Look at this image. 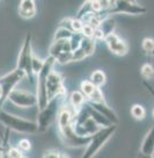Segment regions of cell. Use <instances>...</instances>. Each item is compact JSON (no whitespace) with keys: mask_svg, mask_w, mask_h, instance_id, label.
<instances>
[{"mask_svg":"<svg viewBox=\"0 0 154 158\" xmlns=\"http://www.w3.org/2000/svg\"><path fill=\"white\" fill-rule=\"evenodd\" d=\"M18 13L22 19H31L36 15V2L33 0H22L19 2Z\"/></svg>","mask_w":154,"mask_h":158,"instance_id":"14","label":"cell"},{"mask_svg":"<svg viewBox=\"0 0 154 158\" xmlns=\"http://www.w3.org/2000/svg\"><path fill=\"white\" fill-rule=\"evenodd\" d=\"M87 57V55L85 54V51L81 48H79L78 50L73 51V62H79V60H82L84 58Z\"/></svg>","mask_w":154,"mask_h":158,"instance_id":"31","label":"cell"},{"mask_svg":"<svg viewBox=\"0 0 154 158\" xmlns=\"http://www.w3.org/2000/svg\"><path fill=\"white\" fill-rule=\"evenodd\" d=\"M137 158H154V157L151 156V155H145V153H143L141 151H139V152L137 153Z\"/></svg>","mask_w":154,"mask_h":158,"instance_id":"35","label":"cell"},{"mask_svg":"<svg viewBox=\"0 0 154 158\" xmlns=\"http://www.w3.org/2000/svg\"><path fill=\"white\" fill-rule=\"evenodd\" d=\"M46 93L48 100L51 101L56 98H63L66 94V89L64 85V76L59 72L52 71L48 77L46 83Z\"/></svg>","mask_w":154,"mask_h":158,"instance_id":"8","label":"cell"},{"mask_svg":"<svg viewBox=\"0 0 154 158\" xmlns=\"http://www.w3.org/2000/svg\"><path fill=\"white\" fill-rule=\"evenodd\" d=\"M60 152H58L57 150H46L44 153H43V158H59Z\"/></svg>","mask_w":154,"mask_h":158,"instance_id":"32","label":"cell"},{"mask_svg":"<svg viewBox=\"0 0 154 158\" xmlns=\"http://www.w3.org/2000/svg\"><path fill=\"white\" fill-rule=\"evenodd\" d=\"M144 85L146 86V89L149 91V93H151L154 97V87H153V86H151V85L148 84V81H147L146 79H144Z\"/></svg>","mask_w":154,"mask_h":158,"instance_id":"34","label":"cell"},{"mask_svg":"<svg viewBox=\"0 0 154 158\" xmlns=\"http://www.w3.org/2000/svg\"><path fill=\"white\" fill-rule=\"evenodd\" d=\"M85 106H86V109H87V112L89 114V116L96 122V124L99 126L100 128H107V127L113 126V123L110 122L108 118H105V115H102V114L100 113V112H97V110H95L88 102L85 105Z\"/></svg>","mask_w":154,"mask_h":158,"instance_id":"15","label":"cell"},{"mask_svg":"<svg viewBox=\"0 0 154 158\" xmlns=\"http://www.w3.org/2000/svg\"><path fill=\"white\" fill-rule=\"evenodd\" d=\"M80 48L84 50L87 56H92L95 51V40L89 39V37H84Z\"/></svg>","mask_w":154,"mask_h":158,"instance_id":"20","label":"cell"},{"mask_svg":"<svg viewBox=\"0 0 154 158\" xmlns=\"http://www.w3.org/2000/svg\"><path fill=\"white\" fill-rule=\"evenodd\" d=\"M141 76L144 77L145 79H149L154 77V65L153 64H145L143 65V68H141Z\"/></svg>","mask_w":154,"mask_h":158,"instance_id":"28","label":"cell"},{"mask_svg":"<svg viewBox=\"0 0 154 158\" xmlns=\"http://www.w3.org/2000/svg\"><path fill=\"white\" fill-rule=\"evenodd\" d=\"M147 12L144 6L139 5L136 1H114V6L110 8L105 16H111L114 14H129V15H143Z\"/></svg>","mask_w":154,"mask_h":158,"instance_id":"7","label":"cell"},{"mask_svg":"<svg viewBox=\"0 0 154 158\" xmlns=\"http://www.w3.org/2000/svg\"><path fill=\"white\" fill-rule=\"evenodd\" d=\"M60 141L64 145L69 148H78V147H87L90 141V137H81L77 135L73 129V124L65 129L58 130Z\"/></svg>","mask_w":154,"mask_h":158,"instance_id":"9","label":"cell"},{"mask_svg":"<svg viewBox=\"0 0 154 158\" xmlns=\"http://www.w3.org/2000/svg\"><path fill=\"white\" fill-rule=\"evenodd\" d=\"M59 158H70L66 153H61L60 152V156H59Z\"/></svg>","mask_w":154,"mask_h":158,"instance_id":"36","label":"cell"},{"mask_svg":"<svg viewBox=\"0 0 154 158\" xmlns=\"http://www.w3.org/2000/svg\"><path fill=\"white\" fill-rule=\"evenodd\" d=\"M116 129H117V126H116V124H113V126L107 127V128L100 129L97 133L90 137L89 143H88V145L86 147L85 152L82 153V156H81L80 158H93L94 157L95 155L101 150V148L109 141V138L114 135L115 131H116Z\"/></svg>","mask_w":154,"mask_h":158,"instance_id":"3","label":"cell"},{"mask_svg":"<svg viewBox=\"0 0 154 158\" xmlns=\"http://www.w3.org/2000/svg\"><path fill=\"white\" fill-rule=\"evenodd\" d=\"M60 100H61L60 97L51 100L44 108L40 110L37 121H36L37 126H38V133L46 131L50 126L55 122V120H57L60 109H61L60 108Z\"/></svg>","mask_w":154,"mask_h":158,"instance_id":"5","label":"cell"},{"mask_svg":"<svg viewBox=\"0 0 154 158\" xmlns=\"http://www.w3.org/2000/svg\"><path fill=\"white\" fill-rule=\"evenodd\" d=\"M56 63V59L51 56H48L45 59L44 68L42 69L40 73L37 74V83H36V97H37V107L40 110L44 108L46 105L49 104L48 100V93H46V83H48V77L49 74L53 71V65Z\"/></svg>","mask_w":154,"mask_h":158,"instance_id":"2","label":"cell"},{"mask_svg":"<svg viewBox=\"0 0 154 158\" xmlns=\"http://www.w3.org/2000/svg\"><path fill=\"white\" fill-rule=\"evenodd\" d=\"M94 31H95V28H93V27H90V26H88V25H84V28L81 30V34L84 35V37L93 39Z\"/></svg>","mask_w":154,"mask_h":158,"instance_id":"30","label":"cell"},{"mask_svg":"<svg viewBox=\"0 0 154 158\" xmlns=\"http://www.w3.org/2000/svg\"><path fill=\"white\" fill-rule=\"evenodd\" d=\"M0 123L6 129L20 134H36L38 133V126L35 121L20 118L18 115L10 114L6 110H0Z\"/></svg>","mask_w":154,"mask_h":158,"instance_id":"1","label":"cell"},{"mask_svg":"<svg viewBox=\"0 0 154 158\" xmlns=\"http://www.w3.org/2000/svg\"><path fill=\"white\" fill-rule=\"evenodd\" d=\"M86 100H87V99H86V97H85L84 94L81 93L80 89L79 91H73V92L70 94V106L74 109V110H77V112H79L80 109L87 104Z\"/></svg>","mask_w":154,"mask_h":158,"instance_id":"17","label":"cell"},{"mask_svg":"<svg viewBox=\"0 0 154 158\" xmlns=\"http://www.w3.org/2000/svg\"><path fill=\"white\" fill-rule=\"evenodd\" d=\"M153 56H154V52H153Z\"/></svg>","mask_w":154,"mask_h":158,"instance_id":"39","label":"cell"},{"mask_svg":"<svg viewBox=\"0 0 154 158\" xmlns=\"http://www.w3.org/2000/svg\"><path fill=\"white\" fill-rule=\"evenodd\" d=\"M88 104H89L95 110L100 112L102 115H105V118H108L113 124H116V126L118 124L119 120H118L117 114L115 113V110L111 108V107H109V105L107 104L105 101H103V102H88Z\"/></svg>","mask_w":154,"mask_h":158,"instance_id":"12","label":"cell"},{"mask_svg":"<svg viewBox=\"0 0 154 158\" xmlns=\"http://www.w3.org/2000/svg\"><path fill=\"white\" fill-rule=\"evenodd\" d=\"M45 64V59H41L40 57H37L34 55L33 57V63H31V66H33V72H34V76H37L40 73L42 69L44 68Z\"/></svg>","mask_w":154,"mask_h":158,"instance_id":"23","label":"cell"},{"mask_svg":"<svg viewBox=\"0 0 154 158\" xmlns=\"http://www.w3.org/2000/svg\"><path fill=\"white\" fill-rule=\"evenodd\" d=\"M131 115L133 116L136 120H143L146 115V110L141 105H133L131 107Z\"/></svg>","mask_w":154,"mask_h":158,"instance_id":"22","label":"cell"},{"mask_svg":"<svg viewBox=\"0 0 154 158\" xmlns=\"http://www.w3.org/2000/svg\"><path fill=\"white\" fill-rule=\"evenodd\" d=\"M1 97H2V89L0 87V99H1Z\"/></svg>","mask_w":154,"mask_h":158,"instance_id":"37","label":"cell"},{"mask_svg":"<svg viewBox=\"0 0 154 158\" xmlns=\"http://www.w3.org/2000/svg\"><path fill=\"white\" fill-rule=\"evenodd\" d=\"M84 40V35L81 33H77V34H73L72 37L70 39V43H71V48H72V52L78 50L81 45V42Z\"/></svg>","mask_w":154,"mask_h":158,"instance_id":"24","label":"cell"},{"mask_svg":"<svg viewBox=\"0 0 154 158\" xmlns=\"http://www.w3.org/2000/svg\"><path fill=\"white\" fill-rule=\"evenodd\" d=\"M97 89H99V87H97ZM95 89H96V87L90 83L89 79H88V80H82L81 84H80V91H81V93L86 97L87 100L89 99V97L93 94V92H94Z\"/></svg>","mask_w":154,"mask_h":158,"instance_id":"21","label":"cell"},{"mask_svg":"<svg viewBox=\"0 0 154 158\" xmlns=\"http://www.w3.org/2000/svg\"><path fill=\"white\" fill-rule=\"evenodd\" d=\"M140 151L145 155H151V156L154 155V126H152L146 134L144 141L141 143Z\"/></svg>","mask_w":154,"mask_h":158,"instance_id":"16","label":"cell"},{"mask_svg":"<svg viewBox=\"0 0 154 158\" xmlns=\"http://www.w3.org/2000/svg\"><path fill=\"white\" fill-rule=\"evenodd\" d=\"M115 27H116V21L113 16H107L102 22H101V25H100V29L101 31L105 35V39L107 36H109V35L114 34V30H115Z\"/></svg>","mask_w":154,"mask_h":158,"instance_id":"18","label":"cell"},{"mask_svg":"<svg viewBox=\"0 0 154 158\" xmlns=\"http://www.w3.org/2000/svg\"><path fill=\"white\" fill-rule=\"evenodd\" d=\"M153 118H154V110H153Z\"/></svg>","mask_w":154,"mask_h":158,"instance_id":"38","label":"cell"},{"mask_svg":"<svg viewBox=\"0 0 154 158\" xmlns=\"http://www.w3.org/2000/svg\"><path fill=\"white\" fill-rule=\"evenodd\" d=\"M73 33L69 31L67 29H64V28H60L58 27V29L56 30L55 36H53V41H59V40H70L72 37Z\"/></svg>","mask_w":154,"mask_h":158,"instance_id":"25","label":"cell"},{"mask_svg":"<svg viewBox=\"0 0 154 158\" xmlns=\"http://www.w3.org/2000/svg\"><path fill=\"white\" fill-rule=\"evenodd\" d=\"M105 43L108 49L113 52V54L117 55V56H123L129 51V45L125 42L124 40H122L117 34H111L107 36L105 39Z\"/></svg>","mask_w":154,"mask_h":158,"instance_id":"11","label":"cell"},{"mask_svg":"<svg viewBox=\"0 0 154 158\" xmlns=\"http://www.w3.org/2000/svg\"><path fill=\"white\" fill-rule=\"evenodd\" d=\"M72 51L71 48L70 40H59V41H53L52 44L50 45L49 49V56L57 58L59 55H61L63 52H70Z\"/></svg>","mask_w":154,"mask_h":158,"instance_id":"13","label":"cell"},{"mask_svg":"<svg viewBox=\"0 0 154 158\" xmlns=\"http://www.w3.org/2000/svg\"><path fill=\"white\" fill-rule=\"evenodd\" d=\"M26 77V73L22 72L21 70L15 69L10 71L5 76L0 77V87L2 89V97L0 99V110H2V106L6 102V100H8L10 94L16 89V85L20 83L22 79Z\"/></svg>","mask_w":154,"mask_h":158,"instance_id":"6","label":"cell"},{"mask_svg":"<svg viewBox=\"0 0 154 158\" xmlns=\"http://www.w3.org/2000/svg\"><path fill=\"white\" fill-rule=\"evenodd\" d=\"M71 62H73V52H63L61 55H59L57 58H56V63H59L61 65L69 64Z\"/></svg>","mask_w":154,"mask_h":158,"instance_id":"27","label":"cell"},{"mask_svg":"<svg viewBox=\"0 0 154 158\" xmlns=\"http://www.w3.org/2000/svg\"><path fill=\"white\" fill-rule=\"evenodd\" d=\"M143 50L145 51V54L147 55H153L154 52V40L151 37H145L143 40Z\"/></svg>","mask_w":154,"mask_h":158,"instance_id":"26","label":"cell"},{"mask_svg":"<svg viewBox=\"0 0 154 158\" xmlns=\"http://www.w3.org/2000/svg\"><path fill=\"white\" fill-rule=\"evenodd\" d=\"M89 80L95 87L101 89V86H103V85L105 84L107 77H105V73L102 70H95V71H93L92 74H90Z\"/></svg>","mask_w":154,"mask_h":158,"instance_id":"19","label":"cell"},{"mask_svg":"<svg viewBox=\"0 0 154 158\" xmlns=\"http://www.w3.org/2000/svg\"><path fill=\"white\" fill-rule=\"evenodd\" d=\"M16 148L20 150L22 153H26L28 152L30 149H31V143H30L29 139H27V138H22L21 141H19V143L16 145Z\"/></svg>","mask_w":154,"mask_h":158,"instance_id":"29","label":"cell"},{"mask_svg":"<svg viewBox=\"0 0 154 158\" xmlns=\"http://www.w3.org/2000/svg\"><path fill=\"white\" fill-rule=\"evenodd\" d=\"M93 39H94L95 41H96V40H105V35H103V33L101 31V29H100V28H96V29H95Z\"/></svg>","mask_w":154,"mask_h":158,"instance_id":"33","label":"cell"},{"mask_svg":"<svg viewBox=\"0 0 154 158\" xmlns=\"http://www.w3.org/2000/svg\"><path fill=\"white\" fill-rule=\"evenodd\" d=\"M8 100L12 104L21 108H30V107L37 106L36 93H29L27 91H21V89H14L10 94Z\"/></svg>","mask_w":154,"mask_h":158,"instance_id":"10","label":"cell"},{"mask_svg":"<svg viewBox=\"0 0 154 158\" xmlns=\"http://www.w3.org/2000/svg\"><path fill=\"white\" fill-rule=\"evenodd\" d=\"M33 57H34V54H33V47H31V34L27 33L25 40L22 42L20 52H19L16 69L25 72L30 81L34 79V72H33V66H31Z\"/></svg>","mask_w":154,"mask_h":158,"instance_id":"4","label":"cell"}]
</instances>
